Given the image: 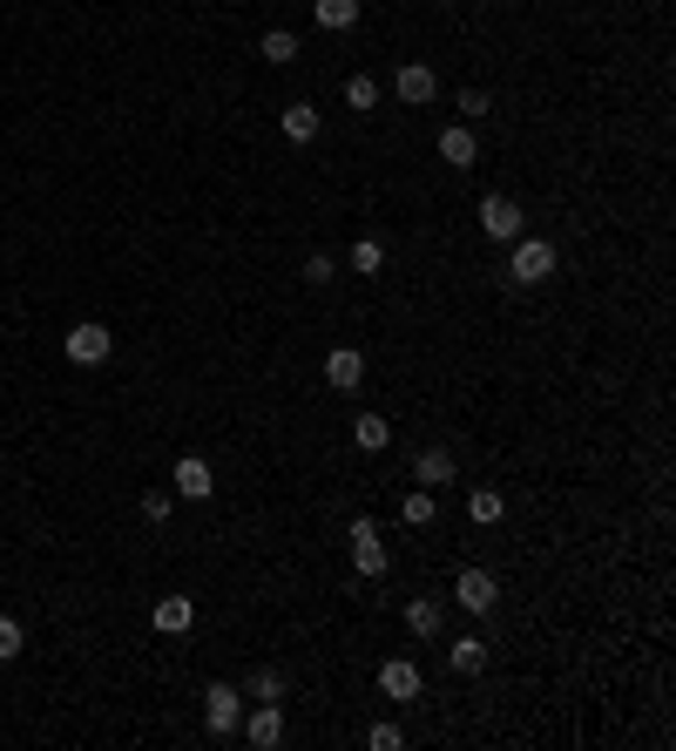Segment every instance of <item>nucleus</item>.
Here are the masks:
<instances>
[{"label":"nucleus","instance_id":"f257e3e1","mask_svg":"<svg viewBox=\"0 0 676 751\" xmlns=\"http://www.w3.org/2000/svg\"><path fill=\"white\" fill-rule=\"evenodd\" d=\"M507 278L514 285H548L554 278V244H548V237H514V251H507Z\"/></svg>","mask_w":676,"mask_h":751},{"label":"nucleus","instance_id":"f03ea898","mask_svg":"<svg viewBox=\"0 0 676 751\" xmlns=\"http://www.w3.org/2000/svg\"><path fill=\"white\" fill-rule=\"evenodd\" d=\"M345 542H352V569H359L366 582H379V576L392 569V556H386V542H379V522H373V515H352Z\"/></svg>","mask_w":676,"mask_h":751},{"label":"nucleus","instance_id":"7ed1b4c3","mask_svg":"<svg viewBox=\"0 0 676 751\" xmlns=\"http://www.w3.org/2000/svg\"><path fill=\"white\" fill-rule=\"evenodd\" d=\"M454 603H460L467 616H494V603H501L494 569H460V576H454Z\"/></svg>","mask_w":676,"mask_h":751},{"label":"nucleus","instance_id":"20e7f679","mask_svg":"<svg viewBox=\"0 0 676 751\" xmlns=\"http://www.w3.org/2000/svg\"><path fill=\"white\" fill-rule=\"evenodd\" d=\"M473 217H481V230H488V237H501V244H514V237L528 230V210L514 204V196H501V190H494V196H481V210H473Z\"/></svg>","mask_w":676,"mask_h":751},{"label":"nucleus","instance_id":"39448f33","mask_svg":"<svg viewBox=\"0 0 676 751\" xmlns=\"http://www.w3.org/2000/svg\"><path fill=\"white\" fill-rule=\"evenodd\" d=\"M237 718H244V691H237V684H204V725H210V738H230Z\"/></svg>","mask_w":676,"mask_h":751},{"label":"nucleus","instance_id":"423d86ee","mask_svg":"<svg viewBox=\"0 0 676 751\" xmlns=\"http://www.w3.org/2000/svg\"><path fill=\"white\" fill-rule=\"evenodd\" d=\"M108 352H115V332H108V326H95V319L68 326V360H75V366H102Z\"/></svg>","mask_w":676,"mask_h":751},{"label":"nucleus","instance_id":"0eeeda50","mask_svg":"<svg viewBox=\"0 0 676 751\" xmlns=\"http://www.w3.org/2000/svg\"><path fill=\"white\" fill-rule=\"evenodd\" d=\"M237 731H244L257 751H271V744H285V704H251L244 718H237Z\"/></svg>","mask_w":676,"mask_h":751},{"label":"nucleus","instance_id":"6e6552de","mask_svg":"<svg viewBox=\"0 0 676 751\" xmlns=\"http://www.w3.org/2000/svg\"><path fill=\"white\" fill-rule=\"evenodd\" d=\"M379 691H386L392 704H413V697L426 691V678H420V663H413V657H392V663H379Z\"/></svg>","mask_w":676,"mask_h":751},{"label":"nucleus","instance_id":"1a4fd4ad","mask_svg":"<svg viewBox=\"0 0 676 751\" xmlns=\"http://www.w3.org/2000/svg\"><path fill=\"white\" fill-rule=\"evenodd\" d=\"M325 386H332V392H359V386H366V352H359V345H332Z\"/></svg>","mask_w":676,"mask_h":751},{"label":"nucleus","instance_id":"9d476101","mask_svg":"<svg viewBox=\"0 0 676 751\" xmlns=\"http://www.w3.org/2000/svg\"><path fill=\"white\" fill-rule=\"evenodd\" d=\"M392 95H400L406 109H426L433 95H440V82H433V68H426V61H406L400 75H392Z\"/></svg>","mask_w":676,"mask_h":751},{"label":"nucleus","instance_id":"9b49d317","mask_svg":"<svg viewBox=\"0 0 676 751\" xmlns=\"http://www.w3.org/2000/svg\"><path fill=\"white\" fill-rule=\"evenodd\" d=\"M400 616H406V629H413L420 644H433V637H440V629H447V603H440V596H413V603H406Z\"/></svg>","mask_w":676,"mask_h":751},{"label":"nucleus","instance_id":"f8f14e48","mask_svg":"<svg viewBox=\"0 0 676 751\" xmlns=\"http://www.w3.org/2000/svg\"><path fill=\"white\" fill-rule=\"evenodd\" d=\"M170 481H176V494H183V501H210V488H217V474H210V460H196V454H183V460H176V474H170Z\"/></svg>","mask_w":676,"mask_h":751},{"label":"nucleus","instance_id":"ddd939ff","mask_svg":"<svg viewBox=\"0 0 676 751\" xmlns=\"http://www.w3.org/2000/svg\"><path fill=\"white\" fill-rule=\"evenodd\" d=\"M454 481V447H420L413 454V488H447Z\"/></svg>","mask_w":676,"mask_h":751},{"label":"nucleus","instance_id":"4468645a","mask_svg":"<svg viewBox=\"0 0 676 751\" xmlns=\"http://www.w3.org/2000/svg\"><path fill=\"white\" fill-rule=\"evenodd\" d=\"M440 156L454 170H473L481 163V136H473V123H454V129H440Z\"/></svg>","mask_w":676,"mask_h":751},{"label":"nucleus","instance_id":"2eb2a0df","mask_svg":"<svg viewBox=\"0 0 676 751\" xmlns=\"http://www.w3.org/2000/svg\"><path fill=\"white\" fill-rule=\"evenodd\" d=\"M366 14V0H311V21L325 27V34H345V27H359Z\"/></svg>","mask_w":676,"mask_h":751},{"label":"nucleus","instance_id":"dca6fc26","mask_svg":"<svg viewBox=\"0 0 676 751\" xmlns=\"http://www.w3.org/2000/svg\"><path fill=\"white\" fill-rule=\"evenodd\" d=\"M352 447H359V454H386L392 447V420L386 413H359V420H352Z\"/></svg>","mask_w":676,"mask_h":751},{"label":"nucleus","instance_id":"f3484780","mask_svg":"<svg viewBox=\"0 0 676 751\" xmlns=\"http://www.w3.org/2000/svg\"><path fill=\"white\" fill-rule=\"evenodd\" d=\"M447 663L460 670V678H481V670H488V637H473V629H467V637H454L447 644Z\"/></svg>","mask_w":676,"mask_h":751},{"label":"nucleus","instance_id":"a211bd4d","mask_svg":"<svg viewBox=\"0 0 676 751\" xmlns=\"http://www.w3.org/2000/svg\"><path fill=\"white\" fill-rule=\"evenodd\" d=\"M149 623L163 629V637H183V629L196 623V603H190V596H163V603L149 610Z\"/></svg>","mask_w":676,"mask_h":751},{"label":"nucleus","instance_id":"6ab92c4d","mask_svg":"<svg viewBox=\"0 0 676 751\" xmlns=\"http://www.w3.org/2000/svg\"><path fill=\"white\" fill-rule=\"evenodd\" d=\"M244 704H285V670L257 663L251 678H244Z\"/></svg>","mask_w":676,"mask_h":751},{"label":"nucleus","instance_id":"aec40b11","mask_svg":"<svg viewBox=\"0 0 676 751\" xmlns=\"http://www.w3.org/2000/svg\"><path fill=\"white\" fill-rule=\"evenodd\" d=\"M501 515H507L501 488H467V522H473V528H494Z\"/></svg>","mask_w":676,"mask_h":751},{"label":"nucleus","instance_id":"412c9836","mask_svg":"<svg viewBox=\"0 0 676 751\" xmlns=\"http://www.w3.org/2000/svg\"><path fill=\"white\" fill-rule=\"evenodd\" d=\"M257 55H264L271 68H291V61H298L305 48H298V34H291V27H264V42H257Z\"/></svg>","mask_w":676,"mask_h":751},{"label":"nucleus","instance_id":"4be33fe9","mask_svg":"<svg viewBox=\"0 0 676 751\" xmlns=\"http://www.w3.org/2000/svg\"><path fill=\"white\" fill-rule=\"evenodd\" d=\"M400 522L420 535V528H433V522H440V501H433V488H413L406 501H400Z\"/></svg>","mask_w":676,"mask_h":751},{"label":"nucleus","instance_id":"5701e85b","mask_svg":"<svg viewBox=\"0 0 676 751\" xmlns=\"http://www.w3.org/2000/svg\"><path fill=\"white\" fill-rule=\"evenodd\" d=\"M318 129H325V115H318L311 102H291V109H285V136H291V143H318Z\"/></svg>","mask_w":676,"mask_h":751},{"label":"nucleus","instance_id":"b1692460","mask_svg":"<svg viewBox=\"0 0 676 751\" xmlns=\"http://www.w3.org/2000/svg\"><path fill=\"white\" fill-rule=\"evenodd\" d=\"M352 271H366V278L386 271V244H379V237H359V244H352Z\"/></svg>","mask_w":676,"mask_h":751},{"label":"nucleus","instance_id":"393cba45","mask_svg":"<svg viewBox=\"0 0 676 751\" xmlns=\"http://www.w3.org/2000/svg\"><path fill=\"white\" fill-rule=\"evenodd\" d=\"M345 102L359 109V115H366V109H379V82H373V75H345Z\"/></svg>","mask_w":676,"mask_h":751},{"label":"nucleus","instance_id":"a878e982","mask_svg":"<svg viewBox=\"0 0 676 751\" xmlns=\"http://www.w3.org/2000/svg\"><path fill=\"white\" fill-rule=\"evenodd\" d=\"M170 508H176V494L149 488V494H142V522H149V528H163V522H170Z\"/></svg>","mask_w":676,"mask_h":751},{"label":"nucleus","instance_id":"bb28decb","mask_svg":"<svg viewBox=\"0 0 676 751\" xmlns=\"http://www.w3.org/2000/svg\"><path fill=\"white\" fill-rule=\"evenodd\" d=\"M14 657H21V623L0 616V663H14Z\"/></svg>","mask_w":676,"mask_h":751},{"label":"nucleus","instance_id":"cd10ccee","mask_svg":"<svg viewBox=\"0 0 676 751\" xmlns=\"http://www.w3.org/2000/svg\"><path fill=\"white\" fill-rule=\"evenodd\" d=\"M488 109H494V102H488V89H460V115H467V123H481Z\"/></svg>","mask_w":676,"mask_h":751},{"label":"nucleus","instance_id":"c85d7f7f","mask_svg":"<svg viewBox=\"0 0 676 751\" xmlns=\"http://www.w3.org/2000/svg\"><path fill=\"white\" fill-rule=\"evenodd\" d=\"M305 278H311V285H332V278H339V264H332L325 251H311V264H305Z\"/></svg>","mask_w":676,"mask_h":751},{"label":"nucleus","instance_id":"c756f323","mask_svg":"<svg viewBox=\"0 0 676 751\" xmlns=\"http://www.w3.org/2000/svg\"><path fill=\"white\" fill-rule=\"evenodd\" d=\"M366 744H373V751H400L406 738H400V725H373V731H366Z\"/></svg>","mask_w":676,"mask_h":751}]
</instances>
